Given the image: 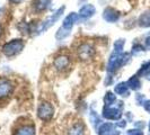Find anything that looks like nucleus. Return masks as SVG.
<instances>
[{
	"instance_id": "a878e982",
	"label": "nucleus",
	"mask_w": 150,
	"mask_h": 135,
	"mask_svg": "<svg viewBox=\"0 0 150 135\" xmlns=\"http://www.w3.org/2000/svg\"><path fill=\"white\" fill-rule=\"evenodd\" d=\"M85 1H86V0H79V1H78V4H79V5H85V4H83V2H85Z\"/></svg>"
},
{
	"instance_id": "f8f14e48",
	"label": "nucleus",
	"mask_w": 150,
	"mask_h": 135,
	"mask_svg": "<svg viewBox=\"0 0 150 135\" xmlns=\"http://www.w3.org/2000/svg\"><path fill=\"white\" fill-rule=\"evenodd\" d=\"M78 22H79V16H78V14H77V13H70V14H68V15L64 17V19L62 20L61 27L67 30H72L74 26H75Z\"/></svg>"
},
{
	"instance_id": "a211bd4d",
	"label": "nucleus",
	"mask_w": 150,
	"mask_h": 135,
	"mask_svg": "<svg viewBox=\"0 0 150 135\" xmlns=\"http://www.w3.org/2000/svg\"><path fill=\"white\" fill-rule=\"evenodd\" d=\"M70 35H71V30H64V28H62L60 26V28L57 30V33H55V38L58 41H63L64 38L69 37Z\"/></svg>"
},
{
	"instance_id": "4468645a",
	"label": "nucleus",
	"mask_w": 150,
	"mask_h": 135,
	"mask_svg": "<svg viewBox=\"0 0 150 135\" xmlns=\"http://www.w3.org/2000/svg\"><path fill=\"white\" fill-rule=\"evenodd\" d=\"M120 14L116 9L112 7H106L103 11V19L107 22H115L119 20Z\"/></svg>"
},
{
	"instance_id": "6ab92c4d",
	"label": "nucleus",
	"mask_w": 150,
	"mask_h": 135,
	"mask_svg": "<svg viewBox=\"0 0 150 135\" xmlns=\"http://www.w3.org/2000/svg\"><path fill=\"white\" fill-rule=\"evenodd\" d=\"M127 83H128L129 88L132 90H138L141 88V83H140V81L138 80V78L134 77V75H133L132 78H130Z\"/></svg>"
},
{
	"instance_id": "5701e85b",
	"label": "nucleus",
	"mask_w": 150,
	"mask_h": 135,
	"mask_svg": "<svg viewBox=\"0 0 150 135\" xmlns=\"http://www.w3.org/2000/svg\"><path fill=\"white\" fill-rule=\"evenodd\" d=\"M144 126H146V124L143 123L142 120H139L138 123H135V124H134V127L138 128V129H141V131H142L143 128H144Z\"/></svg>"
},
{
	"instance_id": "aec40b11",
	"label": "nucleus",
	"mask_w": 150,
	"mask_h": 135,
	"mask_svg": "<svg viewBox=\"0 0 150 135\" xmlns=\"http://www.w3.org/2000/svg\"><path fill=\"white\" fill-rule=\"evenodd\" d=\"M127 124H128V122L127 120H119L117 122H115V126L119 128V129H122V128H125L127 126Z\"/></svg>"
},
{
	"instance_id": "393cba45",
	"label": "nucleus",
	"mask_w": 150,
	"mask_h": 135,
	"mask_svg": "<svg viewBox=\"0 0 150 135\" xmlns=\"http://www.w3.org/2000/svg\"><path fill=\"white\" fill-rule=\"evenodd\" d=\"M23 0H9V2L10 4H14V5H17V4H19V2H22Z\"/></svg>"
},
{
	"instance_id": "f03ea898",
	"label": "nucleus",
	"mask_w": 150,
	"mask_h": 135,
	"mask_svg": "<svg viewBox=\"0 0 150 135\" xmlns=\"http://www.w3.org/2000/svg\"><path fill=\"white\" fill-rule=\"evenodd\" d=\"M25 47V42L22 38H14L11 41L7 42L6 44L2 46V53L4 55L8 58V59H11V58H15L17 55H19Z\"/></svg>"
},
{
	"instance_id": "cd10ccee",
	"label": "nucleus",
	"mask_w": 150,
	"mask_h": 135,
	"mask_svg": "<svg viewBox=\"0 0 150 135\" xmlns=\"http://www.w3.org/2000/svg\"><path fill=\"white\" fill-rule=\"evenodd\" d=\"M1 30H1V26H0V35H1Z\"/></svg>"
},
{
	"instance_id": "1a4fd4ad",
	"label": "nucleus",
	"mask_w": 150,
	"mask_h": 135,
	"mask_svg": "<svg viewBox=\"0 0 150 135\" xmlns=\"http://www.w3.org/2000/svg\"><path fill=\"white\" fill-rule=\"evenodd\" d=\"M96 14V8L94 5L91 4H85L83 6L79 8V11H78V16H79V20H87L91 18L93 16Z\"/></svg>"
},
{
	"instance_id": "7ed1b4c3",
	"label": "nucleus",
	"mask_w": 150,
	"mask_h": 135,
	"mask_svg": "<svg viewBox=\"0 0 150 135\" xmlns=\"http://www.w3.org/2000/svg\"><path fill=\"white\" fill-rule=\"evenodd\" d=\"M54 112H55V109H54L52 103H50L47 100H42V101H40L38 108H36V116L40 120L47 123L53 120Z\"/></svg>"
},
{
	"instance_id": "b1692460",
	"label": "nucleus",
	"mask_w": 150,
	"mask_h": 135,
	"mask_svg": "<svg viewBox=\"0 0 150 135\" xmlns=\"http://www.w3.org/2000/svg\"><path fill=\"white\" fill-rule=\"evenodd\" d=\"M143 107H144V109L150 114V100H147V101L143 104Z\"/></svg>"
},
{
	"instance_id": "423d86ee",
	"label": "nucleus",
	"mask_w": 150,
	"mask_h": 135,
	"mask_svg": "<svg viewBox=\"0 0 150 135\" xmlns=\"http://www.w3.org/2000/svg\"><path fill=\"white\" fill-rule=\"evenodd\" d=\"M77 55L83 61L89 60L95 55V47L90 43H81L77 47Z\"/></svg>"
},
{
	"instance_id": "bb28decb",
	"label": "nucleus",
	"mask_w": 150,
	"mask_h": 135,
	"mask_svg": "<svg viewBox=\"0 0 150 135\" xmlns=\"http://www.w3.org/2000/svg\"><path fill=\"white\" fill-rule=\"evenodd\" d=\"M148 129H149V133H150V122H149V124H148Z\"/></svg>"
},
{
	"instance_id": "6e6552de",
	"label": "nucleus",
	"mask_w": 150,
	"mask_h": 135,
	"mask_svg": "<svg viewBox=\"0 0 150 135\" xmlns=\"http://www.w3.org/2000/svg\"><path fill=\"white\" fill-rule=\"evenodd\" d=\"M71 64V58L68 54H59L53 60V68L57 71H64Z\"/></svg>"
},
{
	"instance_id": "9d476101",
	"label": "nucleus",
	"mask_w": 150,
	"mask_h": 135,
	"mask_svg": "<svg viewBox=\"0 0 150 135\" xmlns=\"http://www.w3.org/2000/svg\"><path fill=\"white\" fill-rule=\"evenodd\" d=\"M13 135H36V126L33 123L22 124L13 132Z\"/></svg>"
},
{
	"instance_id": "39448f33",
	"label": "nucleus",
	"mask_w": 150,
	"mask_h": 135,
	"mask_svg": "<svg viewBox=\"0 0 150 135\" xmlns=\"http://www.w3.org/2000/svg\"><path fill=\"white\" fill-rule=\"evenodd\" d=\"M64 10H66V6H62V7L58 8L52 15H50L45 20H43V22H41V25H40V30H38V33H44V32H46L49 28H51L53 25L63 16Z\"/></svg>"
},
{
	"instance_id": "f3484780",
	"label": "nucleus",
	"mask_w": 150,
	"mask_h": 135,
	"mask_svg": "<svg viewBox=\"0 0 150 135\" xmlns=\"http://www.w3.org/2000/svg\"><path fill=\"white\" fill-rule=\"evenodd\" d=\"M103 100H104V105L106 106L114 105L117 101V96L113 91H107L105 94V96H104V98H103Z\"/></svg>"
},
{
	"instance_id": "4be33fe9",
	"label": "nucleus",
	"mask_w": 150,
	"mask_h": 135,
	"mask_svg": "<svg viewBox=\"0 0 150 135\" xmlns=\"http://www.w3.org/2000/svg\"><path fill=\"white\" fill-rule=\"evenodd\" d=\"M113 83V75L111 73H108V75H106L105 78V81H104V84H105L106 87H108V86H111Z\"/></svg>"
},
{
	"instance_id": "2eb2a0df",
	"label": "nucleus",
	"mask_w": 150,
	"mask_h": 135,
	"mask_svg": "<svg viewBox=\"0 0 150 135\" xmlns=\"http://www.w3.org/2000/svg\"><path fill=\"white\" fill-rule=\"evenodd\" d=\"M114 94L116 96H121V97H129L130 95V88H129L127 82H119L115 84L114 87Z\"/></svg>"
},
{
	"instance_id": "dca6fc26",
	"label": "nucleus",
	"mask_w": 150,
	"mask_h": 135,
	"mask_svg": "<svg viewBox=\"0 0 150 135\" xmlns=\"http://www.w3.org/2000/svg\"><path fill=\"white\" fill-rule=\"evenodd\" d=\"M89 120H90V124L94 126L95 129H97L98 126L103 123V120H102V117L98 115V112L96 110H94L93 108L89 110Z\"/></svg>"
},
{
	"instance_id": "20e7f679",
	"label": "nucleus",
	"mask_w": 150,
	"mask_h": 135,
	"mask_svg": "<svg viewBox=\"0 0 150 135\" xmlns=\"http://www.w3.org/2000/svg\"><path fill=\"white\" fill-rule=\"evenodd\" d=\"M15 91V82L6 77H0V101L7 100Z\"/></svg>"
},
{
	"instance_id": "ddd939ff",
	"label": "nucleus",
	"mask_w": 150,
	"mask_h": 135,
	"mask_svg": "<svg viewBox=\"0 0 150 135\" xmlns=\"http://www.w3.org/2000/svg\"><path fill=\"white\" fill-rule=\"evenodd\" d=\"M51 2H52V0H33L32 8L35 13L42 14L51 7Z\"/></svg>"
},
{
	"instance_id": "412c9836",
	"label": "nucleus",
	"mask_w": 150,
	"mask_h": 135,
	"mask_svg": "<svg viewBox=\"0 0 150 135\" xmlns=\"http://www.w3.org/2000/svg\"><path fill=\"white\" fill-rule=\"evenodd\" d=\"M127 135H143V132L138 128H132V129L127 131Z\"/></svg>"
},
{
	"instance_id": "9b49d317",
	"label": "nucleus",
	"mask_w": 150,
	"mask_h": 135,
	"mask_svg": "<svg viewBox=\"0 0 150 135\" xmlns=\"http://www.w3.org/2000/svg\"><path fill=\"white\" fill-rule=\"evenodd\" d=\"M67 135H86V125L83 120H76L68 128Z\"/></svg>"
},
{
	"instance_id": "f257e3e1",
	"label": "nucleus",
	"mask_w": 150,
	"mask_h": 135,
	"mask_svg": "<svg viewBox=\"0 0 150 135\" xmlns=\"http://www.w3.org/2000/svg\"><path fill=\"white\" fill-rule=\"evenodd\" d=\"M123 114V101L117 100L114 105L106 106L104 105L102 109V118L106 120H113V122H117L121 120Z\"/></svg>"
},
{
	"instance_id": "0eeeda50",
	"label": "nucleus",
	"mask_w": 150,
	"mask_h": 135,
	"mask_svg": "<svg viewBox=\"0 0 150 135\" xmlns=\"http://www.w3.org/2000/svg\"><path fill=\"white\" fill-rule=\"evenodd\" d=\"M97 135H121V131L112 122H103L96 129Z\"/></svg>"
}]
</instances>
